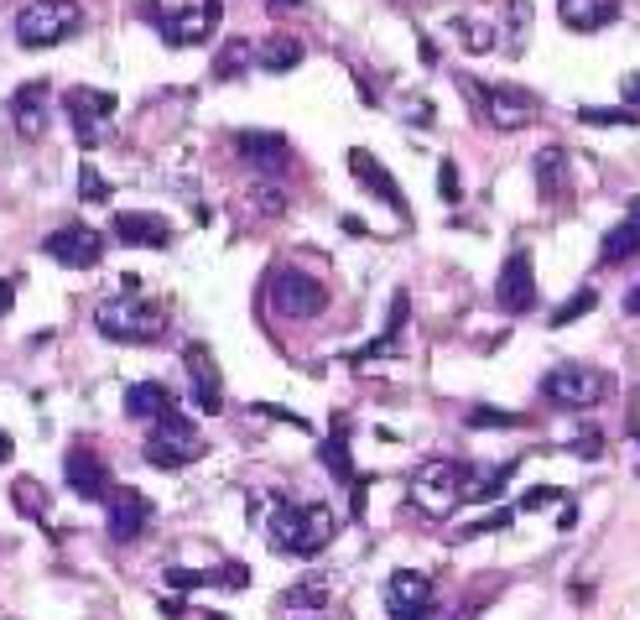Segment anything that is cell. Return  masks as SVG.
<instances>
[{"label": "cell", "instance_id": "obj_1", "mask_svg": "<svg viewBox=\"0 0 640 620\" xmlns=\"http://www.w3.org/2000/svg\"><path fill=\"white\" fill-rule=\"evenodd\" d=\"M339 516L323 501H303V506H276L271 516V548L276 552H297V558H318L333 543Z\"/></svg>", "mask_w": 640, "mask_h": 620}, {"label": "cell", "instance_id": "obj_2", "mask_svg": "<svg viewBox=\"0 0 640 620\" xmlns=\"http://www.w3.org/2000/svg\"><path fill=\"white\" fill-rule=\"evenodd\" d=\"M95 329L110 344H157L167 329V308L157 297H104L95 308Z\"/></svg>", "mask_w": 640, "mask_h": 620}, {"label": "cell", "instance_id": "obj_3", "mask_svg": "<svg viewBox=\"0 0 640 620\" xmlns=\"http://www.w3.org/2000/svg\"><path fill=\"white\" fill-rule=\"evenodd\" d=\"M469 475L475 464H453V459H427L422 470L411 475V501L422 506L427 522H443L453 516V506H469Z\"/></svg>", "mask_w": 640, "mask_h": 620}, {"label": "cell", "instance_id": "obj_4", "mask_svg": "<svg viewBox=\"0 0 640 620\" xmlns=\"http://www.w3.org/2000/svg\"><path fill=\"white\" fill-rule=\"evenodd\" d=\"M78 26H84V5L78 0H26L16 11V42L26 52H42V48L69 42Z\"/></svg>", "mask_w": 640, "mask_h": 620}, {"label": "cell", "instance_id": "obj_5", "mask_svg": "<svg viewBox=\"0 0 640 620\" xmlns=\"http://www.w3.org/2000/svg\"><path fill=\"white\" fill-rule=\"evenodd\" d=\"M464 89L475 95L479 116L490 120L495 131H505V136L526 131L531 120L542 116V99L531 95V89H521V84H464Z\"/></svg>", "mask_w": 640, "mask_h": 620}, {"label": "cell", "instance_id": "obj_6", "mask_svg": "<svg viewBox=\"0 0 640 620\" xmlns=\"http://www.w3.org/2000/svg\"><path fill=\"white\" fill-rule=\"evenodd\" d=\"M266 297H271V313H282L292 324H308L318 313L329 308V287L308 277L303 266H282L271 282H266Z\"/></svg>", "mask_w": 640, "mask_h": 620}, {"label": "cell", "instance_id": "obj_7", "mask_svg": "<svg viewBox=\"0 0 640 620\" xmlns=\"http://www.w3.org/2000/svg\"><path fill=\"white\" fill-rule=\"evenodd\" d=\"M198 449H204V433H198V423H188L183 412L157 417V428L146 438V459H151L157 470H183L188 459H198Z\"/></svg>", "mask_w": 640, "mask_h": 620}, {"label": "cell", "instance_id": "obj_8", "mask_svg": "<svg viewBox=\"0 0 640 620\" xmlns=\"http://www.w3.org/2000/svg\"><path fill=\"white\" fill-rule=\"evenodd\" d=\"M542 397L563 412H583V406H599L610 397V376L599 370H583V365H557L542 376Z\"/></svg>", "mask_w": 640, "mask_h": 620}, {"label": "cell", "instance_id": "obj_9", "mask_svg": "<svg viewBox=\"0 0 640 620\" xmlns=\"http://www.w3.org/2000/svg\"><path fill=\"white\" fill-rule=\"evenodd\" d=\"M157 32H162L167 48H198V42H209L219 16H224V0H198V5H183V11H146Z\"/></svg>", "mask_w": 640, "mask_h": 620}, {"label": "cell", "instance_id": "obj_10", "mask_svg": "<svg viewBox=\"0 0 640 620\" xmlns=\"http://www.w3.org/2000/svg\"><path fill=\"white\" fill-rule=\"evenodd\" d=\"M42 256H52L58 266H73V271H84V266H99L104 256V235H99L95 224H63V230H52L42 240Z\"/></svg>", "mask_w": 640, "mask_h": 620}, {"label": "cell", "instance_id": "obj_11", "mask_svg": "<svg viewBox=\"0 0 640 620\" xmlns=\"http://www.w3.org/2000/svg\"><path fill=\"white\" fill-rule=\"evenodd\" d=\"M385 616L391 620H427L432 616V579L417 569H396L385 579Z\"/></svg>", "mask_w": 640, "mask_h": 620}, {"label": "cell", "instance_id": "obj_12", "mask_svg": "<svg viewBox=\"0 0 640 620\" xmlns=\"http://www.w3.org/2000/svg\"><path fill=\"white\" fill-rule=\"evenodd\" d=\"M120 110L115 95H104V89H73L69 95V120H73V136H78V146H99L104 142V125H110V116Z\"/></svg>", "mask_w": 640, "mask_h": 620}, {"label": "cell", "instance_id": "obj_13", "mask_svg": "<svg viewBox=\"0 0 640 620\" xmlns=\"http://www.w3.org/2000/svg\"><path fill=\"white\" fill-rule=\"evenodd\" d=\"M495 303L505 313H531L537 308V271H531V256L526 251H510L505 266L495 277Z\"/></svg>", "mask_w": 640, "mask_h": 620}, {"label": "cell", "instance_id": "obj_14", "mask_svg": "<svg viewBox=\"0 0 640 620\" xmlns=\"http://www.w3.org/2000/svg\"><path fill=\"white\" fill-rule=\"evenodd\" d=\"M63 479H69L73 496H84V501H110L115 496V479L110 470L99 464L95 449H84V443H73L69 459H63Z\"/></svg>", "mask_w": 640, "mask_h": 620}, {"label": "cell", "instance_id": "obj_15", "mask_svg": "<svg viewBox=\"0 0 640 620\" xmlns=\"http://www.w3.org/2000/svg\"><path fill=\"white\" fill-rule=\"evenodd\" d=\"M235 151L250 162V172H261V178H282L286 162H292V142H286L282 131H239Z\"/></svg>", "mask_w": 640, "mask_h": 620}, {"label": "cell", "instance_id": "obj_16", "mask_svg": "<svg viewBox=\"0 0 640 620\" xmlns=\"http://www.w3.org/2000/svg\"><path fill=\"white\" fill-rule=\"evenodd\" d=\"M183 365H188V381H193V402H198V412L219 417V412H224V381H219V365H213V355L204 350V344H188V350H183Z\"/></svg>", "mask_w": 640, "mask_h": 620}, {"label": "cell", "instance_id": "obj_17", "mask_svg": "<svg viewBox=\"0 0 640 620\" xmlns=\"http://www.w3.org/2000/svg\"><path fill=\"white\" fill-rule=\"evenodd\" d=\"M5 116H11V125L22 131L26 142L48 136V84H42V78H26L22 89L11 95V105H5Z\"/></svg>", "mask_w": 640, "mask_h": 620}, {"label": "cell", "instance_id": "obj_18", "mask_svg": "<svg viewBox=\"0 0 640 620\" xmlns=\"http://www.w3.org/2000/svg\"><path fill=\"white\" fill-rule=\"evenodd\" d=\"M146 526H151V501H146L141 490H115L110 496V543H136L146 537Z\"/></svg>", "mask_w": 640, "mask_h": 620}, {"label": "cell", "instance_id": "obj_19", "mask_svg": "<svg viewBox=\"0 0 640 620\" xmlns=\"http://www.w3.org/2000/svg\"><path fill=\"white\" fill-rule=\"evenodd\" d=\"M349 168H355L359 189L376 193V198L385 204V209H391V215H406V193L396 189V178L385 172V162H380V157H370L365 146H355V151H349Z\"/></svg>", "mask_w": 640, "mask_h": 620}, {"label": "cell", "instance_id": "obj_20", "mask_svg": "<svg viewBox=\"0 0 640 620\" xmlns=\"http://www.w3.org/2000/svg\"><path fill=\"white\" fill-rule=\"evenodd\" d=\"M557 16L568 32H604L619 16V0H557Z\"/></svg>", "mask_w": 640, "mask_h": 620}, {"label": "cell", "instance_id": "obj_21", "mask_svg": "<svg viewBox=\"0 0 640 620\" xmlns=\"http://www.w3.org/2000/svg\"><path fill=\"white\" fill-rule=\"evenodd\" d=\"M115 235L125 240V245H167L172 240V224H167L162 215H146V209H131V215H115Z\"/></svg>", "mask_w": 640, "mask_h": 620}, {"label": "cell", "instance_id": "obj_22", "mask_svg": "<svg viewBox=\"0 0 640 620\" xmlns=\"http://www.w3.org/2000/svg\"><path fill=\"white\" fill-rule=\"evenodd\" d=\"M172 412V391L162 381H136L125 391V417H136V423H157Z\"/></svg>", "mask_w": 640, "mask_h": 620}, {"label": "cell", "instance_id": "obj_23", "mask_svg": "<svg viewBox=\"0 0 640 620\" xmlns=\"http://www.w3.org/2000/svg\"><path fill=\"white\" fill-rule=\"evenodd\" d=\"M526 32H531V0H500V48L521 58Z\"/></svg>", "mask_w": 640, "mask_h": 620}, {"label": "cell", "instance_id": "obj_24", "mask_svg": "<svg viewBox=\"0 0 640 620\" xmlns=\"http://www.w3.org/2000/svg\"><path fill=\"white\" fill-rule=\"evenodd\" d=\"M537 189H542L546 204H557L568 193V151L563 146H542L537 151Z\"/></svg>", "mask_w": 640, "mask_h": 620}, {"label": "cell", "instance_id": "obj_25", "mask_svg": "<svg viewBox=\"0 0 640 620\" xmlns=\"http://www.w3.org/2000/svg\"><path fill=\"white\" fill-rule=\"evenodd\" d=\"M636 251H640V224L625 215V224H615V230L604 235V245H599V262H604V266H619V262H630Z\"/></svg>", "mask_w": 640, "mask_h": 620}, {"label": "cell", "instance_id": "obj_26", "mask_svg": "<svg viewBox=\"0 0 640 620\" xmlns=\"http://www.w3.org/2000/svg\"><path fill=\"white\" fill-rule=\"evenodd\" d=\"M323 470H329L339 485H355V464H349V428L333 423L329 443H323Z\"/></svg>", "mask_w": 640, "mask_h": 620}, {"label": "cell", "instance_id": "obj_27", "mask_svg": "<svg viewBox=\"0 0 640 620\" xmlns=\"http://www.w3.org/2000/svg\"><path fill=\"white\" fill-rule=\"evenodd\" d=\"M256 63H261L266 73H292L303 63V42H297V37H271V42L256 52Z\"/></svg>", "mask_w": 640, "mask_h": 620}, {"label": "cell", "instance_id": "obj_28", "mask_svg": "<svg viewBox=\"0 0 640 620\" xmlns=\"http://www.w3.org/2000/svg\"><path fill=\"white\" fill-rule=\"evenodd\" d=\"M11 501L22 506V516H32V522H48V490H42L32 475H22L16 485H11Z\"/></svg>", "mask_w": 640, "mask_h": 620}, {"label": "cell", "instance_id": "obj_29", "mask_svg": "<svg viewBox=\"0 0 640 620\" xmlns=\"http://www.w3.org/2000/svg\"><path fill=\"white\" fill-rule=\"evenodd\" d=\"M453 32L464 37V48L469 52H495L500 48V26H484V22H475V16H458Z\"/></svg>", "mask_w": 640, "mask_h": 620}, {"label": "cell", "instance_id": "obj_30", "mask_svg": "<svg viewBox=\"0 0 640 620\" xmlns=\"http://www.w3.org/2000/svg\"><path fill=\"white\" fill-rule=\"evenodd\" d=\"M250 63H256L250 42H245V37H235V42H224V52L213 58V78H235V73L250 69Z\"/></svg>", "mask_w": 640, "mask_h": 620}, {"label": "cell", "instance_id": "obj_31", "mask_svg": "<svg viewBox=\"0 0 640 620\" xmlns=\"http://www.w3.org/2000/svg\"><path fill=\"white\" fill-rule=\"evenodd\" d=\"M593 303H599V292H593V287H578V292H573L568 303H563V308L552 313V329H568L573 318H583V313H593Z\"/></svg>", "mask_w": 640, "mask_h": 620}, {"label": "cell", "instance_id": "obj_32", "mask_svg": "<svg viewBox=\"0 0 640 620\" xmlns=\"http://www.w3.org/2000/svg\"><path fill=\"white\" fill-rule=\"evenodd\" d=\"M286 605L323 610V605H329V584H323V579H303V584H292V589H286Z\"/></svg>", "mask_w": 640, "mask_h": 620}, {"label": "cell", "instance_id": "obj_33", "mask_svg": "<svg viewBox=\"0 0 640 620\" xmlns=\"http://www.w3.org/2000/svg\"><path fill=\"white\" fill-rule=\"evenodd\" d=\"M469 428H526V417L521 412H495V406H475L469 412Z\"/></svg>", "mask_w": 640, "mask_h": 620}, {"label": "cell", "instance_id": "obj_34", "mask_svg": "<svg viewBox=\"0 0 640 620\" xmlns=\"http://www.w3.org/2000/svg\"><path fill=\"white\" fill-rule=\"evenodd\" d=\"M438 193H443V204H458V198H464V178H458V162H453V157L438 162Z\"/></svg>", "mask_w": 640, "mask_h": 620}, {"label": "cell", "instance_id": "obj_35", "mask_svg": "<svg viewBox=\"0 0 640 620\" xmlns=\"http://www.w3.org/2000/svg\"><path fill=\"white\" fill-rule=\"evenodd\" d=\"M578 120L583 125H640V110H578Z\"/></svg>", "mask_w": 640, "mask_h": 620}, {"label": "cell", "instance_id": "obj_36", "mask_svg": "<svg viewBox=\"0 0 640 620\" xmlns=\"http://www.w3.org/2000/svg\"><path fill=\"white\" fill-rule=\"evenodd\" d=\"M78 198H84V204H104V198H110V183H104L95 168H84L78 172Z\"/></svg>", "mask_w": 640, "mask_h": 620}, {"label": "cell", "instance_id": "obj_37", "mask_svg": "<svg viewBox=\"0 0 640 620\" xmlns=\"http://www.w3.org/2000/svg\"><path fill=\"white\" fill-rule=\"evenodd\" d=\"M402 324H406V292H396V303H391V324H385V339H380L376 350H396V335H402ZM370 350V355H376Z\"/></svg>", "mask_w": 640, "mask_h": 620}, {"label": "cell", "instance_id": "obj_38", "mask_svg": "<svg viewBox=\"0 0 640 620\" xmlns=\"http://www.w3.org/2000/svg\"><path fill=\"white\" fill-rule=\"evenodd\" d=\"M568 490H557V485H537V490H526L521 496V511H542V506H552V501H563Z\"/></svg>", "mask_w": 640, "mask_h": 620}, {"label": "cell", "instance_id": "obj_39", "mask_svg": "<svg viewBox=\"0 0 640 620\" xmlns=\"http://www.w3.org/2000/svg\"><path fill=\"white\" fill-rule=\"evenodd\" d=\"M599 433H583V438H573V453H583V459H599Z\"/></svg>", "mask_w": 640, "mask_h": 620}, {"label": "cell", "instance_id": "obj_40", "mask_svg": "<svg viewBox=\"0 0 640 620\" xmlns=\"http://www.w3.org/2000/svg\"><path fill=\"white\" fill-rule=\"evenodd\" d=\"M11 303H16V282H5V277H0V318L11 313Z\"/></svg>", "mask_w": 640, "mask_h": 620}, {"label": "cell", "instance_id": "obj_41", "mask_svg": "<svg viewBox=\"0 0 640 620\" xmlns=\"http://www.w3.org/2000/svg\"><path fill=\"white\" fill-rule=\"evenodd\" d=\"M261 209H266V215H282V209H286V198H282V193H271V189H266V193H261Z\"/></svg>", "mask_w": 640, "mask_h": 620}, {"label": "cell", "instance_id": "obj_42", "mask_svg": "<svg viewBox=\"0 0 640 620\" xmlns=\"http://www.w3.org/2000/svg\"><path fill=\"white\" fill-rule=\"evenodd\" d=\"M266 11H276V16H286V11H303V0H266Z\"/></svg>", "mask_w": 640, "mask_h": 620}, {"label": "cell", "instance_id": "obj_43", "mask_svg": "<svg viewBox=\"0 0 640 620\" xmlns=\"http://www.w3.org/2000/svg\"><path fill=\"white\" fill-rule=\"evenodd\" d=\"M625 313H636V318H640V282L625 292Z\"/></svg>", "mask_w": 640, "mask_h": 620}, {"label": "cell", "instance_id": "obj_44", "mask_svg": "<svg viewBox=\"0 0 640 620\" xmlns=\"http://www.w3.org/2000/svg\"><path fill=\"white\" fill-rule=\"evenodd\" d=\"M11 449H16V443H11V433H0V464L11 459Z\"/></svg>", "mask_w": 640, "mask_h": 620}, {"label": "cell", "instance_id": "obj_45", "mask_svg": "<svg viewBox=\"0 0 640 620\" xmlns=\"http://www.w3.org/2000/svg\"><path fill=\"white\" fill-rule=\"evenodd\" d=\"M630 219H636V224H640V198H630Z\"/></svg>", "mask_w": 640, "mask_h": 620}]
</instances>
